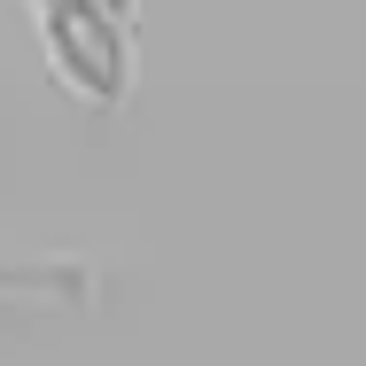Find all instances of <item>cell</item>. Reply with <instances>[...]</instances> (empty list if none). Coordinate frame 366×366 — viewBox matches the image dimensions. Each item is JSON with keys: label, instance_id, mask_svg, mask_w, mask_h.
Listing matches in <instances>:
<instances>
[{"label": "cell", "instance_id": "6da1fadb", "mask_svg": "<svg viewBox=\"0 0 366 366\" xmlns=\"http://www.w3.org/2000/svg\"><path fill=\"white\" fill-rule=\"evenodd\" d=\"M39 31H47V63L63 71L78 102H125L133 47H125V16L109 0H47Z\"/></svg>", "mask_w": 366, "mask_h": 366}, {"label": "cell", "instance_id": "7a4b0ae2", "mask_svg": "<svg viewBox=\"0 0 366 366\" xmlns=\"http://www.w3.org/2000/svg\"><path fill=\"white\" fill-rule=\"evenodd\" d=\"M109 8H117V16H125V8H133V0H109Z\"/></svg>", "mask_w": 366, "mask_h": 366}, {"label": "cell", "instance_id": "3957f363", "mask_svg": "<svg viewBox=\"0 0 366 366\" xmlns=\"http://www.w3.org/2000/svg\"><path fill=\"white\" fill-rule=\"evenodd\" d=\"M39 8H47V0H39Z\"/></svg>", "mask_w": 366, "mask_h": 366}]
</instances>
